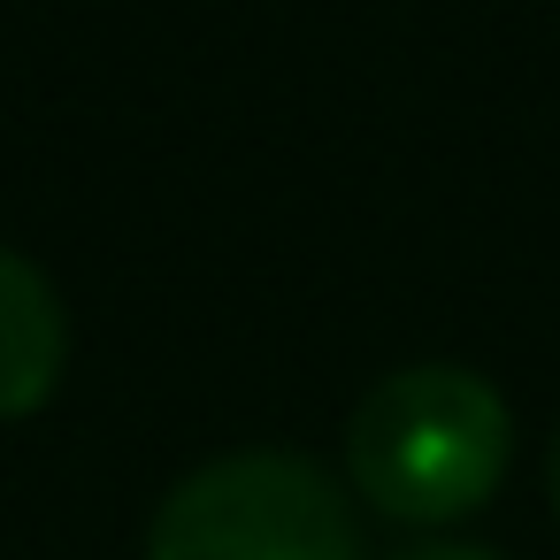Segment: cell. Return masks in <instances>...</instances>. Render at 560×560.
<instances>
[{
  "label": "cell",
  "instance_id": "6da1fadb",
  "mask_svg": "<svg viewBox=\"0 0 560 560\" xmlns=\"http://www.w3.org/2000/svg\"><path fill=\"white\" fill-rule=\"evenodd\" d=\"M514 453L506 399L453 361H415L384 376L346 422V476L392 522H460L476 514Z\"/></svg>",
  "mask_w": 560,
  "mask_h": 560
},
{
  "label": "cell",
  "instance_id": "7a4b0ae2",
  "mask_svg": "<svg viewBox=\"0 0 560 560\" xmlns=\"http://www.w3.org/2000/svg\"><path fill=\"white\" fill-rule=\"evenodd\" d=\"M147 560H361V529L307 453L261 445L192 468L154 506Z\"/></svg>",
  "mask_w": 560,
  "mask_h": 560
},
{
  "label": "cell",
  "instance_id": "3957f363",
  "mask_svg": "<svg viewBox=\"0 0 560 560\" xmlns=\"http://www.w3.org/2000/svg\"><path fill=\"white\" fill-rule=\"evenodd\" d=\"M62 361H70V323L55 284L24 254L0 246V422L39 415L62 384Z\"/></svg>",
  "mask_w": 560,
  "mask_h": 560
},
{
  "label": "cell",
  "instance_id": "277c9868",
  "mask_svg": "<svg viewBox=\"0 0 560 560\" xmlns=\"http://www.w3.org/2000/svg\"><path fill=\"white\" fill-rule=\"evenodd\" d=\"M399 560H499V552H483V545H407Z\"/></svg>",
  "mask_w": 560,
  "mask_h": 560
},
{
  "label": "cell",
  "instance_id": "5b68a950",
  "mask_svg": "<svg viewBox=\"0 0 560 560\" xmlns=\"http://www.w3.org/2000/svg\"><path fill=\"white\" fill-rule=\"evenodd\" d=\"M552 514H560V438H552Z\"/></svg>",
  "mask_w": 560,
  "mask_h": 560
}]
</instances>
